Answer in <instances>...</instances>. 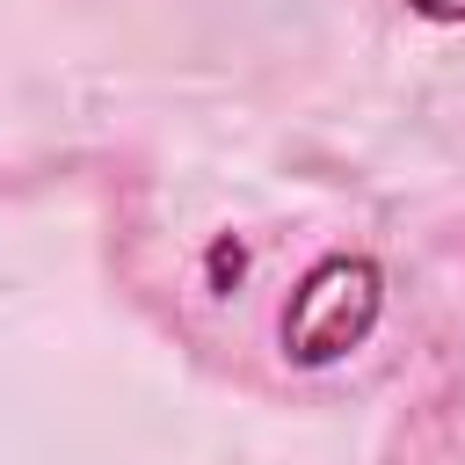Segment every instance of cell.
I'll return each mask as SVG.
<instances>
[{
	"mask_svg": "<svg viewBox=\"0 0 465 465\" xmlns=\"http://www.w3.org/2000/svg\"><path fill=\"white\" fill-rule=\"evenodd\" d=\"M385 320V269L371 254H320L291 298H283V320H276V341L298 371H327L341 356H356Z\"/></svg>",
	"mask_w": 465,
	"mask_h": 465,
	"instance_id": "obj_1",
	"label": "cell"
},
{
	"mask_svg": "<svg viewBox=\"0 0 465 465\" xmlns=\"http://www.w3.org/2000/svg\"><path fill=\"white\" fill-rule=\"evenodd\" d=\"M407 15H421L436 29H465V0H407Z\"/></svg>",
	"mask_w": 465,
	"mask_h": 465,
	"instance_id": "obj_2",
	"label": "cell"
}]
</instances>
